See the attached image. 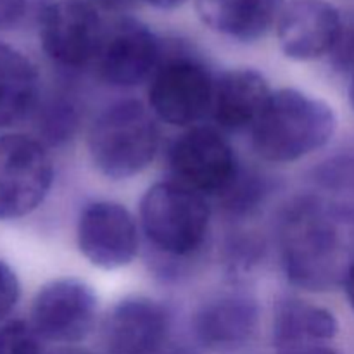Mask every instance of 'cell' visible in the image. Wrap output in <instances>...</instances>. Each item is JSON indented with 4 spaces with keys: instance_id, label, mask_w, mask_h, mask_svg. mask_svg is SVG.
Returning <instances> with one entry per match:
<instances>
[{
    "instance_id": "obj_1",
    "label": "cell",
    "mask_w": 354,
    "mask_h": 354,
    "mask_svg": "<svg viewBox=\"0 0 354 354\" xmlns=\"http://www.w3.org/2000/svg\"><path fill=\"white\" fill-rule=\"evenodd\" d=\"M280 263L297 289L324 294L344 287L354 268V207L301 197L280 223Z\"/></svg>"
},
{
    "instance_id": "obj_2",
    "label": "cell",
    "mask_w": 354,
    "mask_h": 354,
    "mask_svg": "<svg viewBox=\"0 0 354 354\" xmlns=\"http://www.w3.org/2000/svg\"><path fill=\"white\" fill-rule=\"evenodd\" d=\"M337 130L330 104L297 88L273 90L251 128L256 154L268 162H296L324 149Z\"/></svg>"
},
{
    "instance_id": "obj_3",
    "label": "cell",
    "mask_w": 354,
    "mask_h": 354,
    "mask_svg": "<svg viewBox=\"0 0 354 354\" xmlns=\"http://www.w3.org/2000/svg\"><path fill=\"white\" fill-rule=\"evenodd\" d=\"M161 144L158 118L135 99L106 107L88 131L90 161L111 180H128L152 165Z\"/></svg>"
},
{
    "instance_id": "obj_4",
    "label": "cell",
    "mask_w": 354,
    "mask_h": 354,
    "mask_svg": "<svg viewBox=\"0 0 354 354\" xmlns=\"http://www.w3.org/2000/svg\"><path fill=\"white\" fill-rule=\"evenodd\" d=\"M211 223L206 197L175 180L158 182L140 199V225L154 249L169 258H189L204 245Z\"/></svg>"
},
{
    "instance_id": "obj_5",
    "label": "cell",
    "mask_w": 354,
    "mask_h": 354,
    "mask_svg": "<svg viewBox=\"0 0 354 354\" xmlns=\"http://www.w3.org/2000/svg\"><path fill=\"white\" fill-rule=\"evenodd\" d=\"M216 80L201 59L189 52L162 57L149 85V107L162 123L192 128L211 113Z\"/></svg>"
},
{
    "instance_id": "obj_6",
    "label": "cell",
    "mask_w": 354,
    "mask_h": 354,
    "mask_svg": "<svg viewBox=\"0 0 354 354\" xmlns=\"http://www.w3.org/2000/svg\"><path fill=\"white\" fill-rule=\"evenodd\" d=\"M168 165L173 180L204 197L223 199L242 168L230 142L211 127H192L171 144Z\"/></svg>"
},
{
    "instance_id": "obj_7",
    "label": "cell",
    "mask_w": 354,
    "mask_h": 354,
    "mask_svg": "<svg viewBox=\"0 0 354 354\" xmlns=\"http://www.w3.org/2000/svg\"><path fill=\"white\" fill-rule=\"evenodd\" d=\"M54 165L38 138L21 133L0 137V221L33 213L50 192Z\"/></svg>"
},
{
    "instance_id": "obj_8",
    "label": "cell",
    "mask_w": 354,
    "mask_h": 354,
    "mask_svg": "<svg viewBox=\"0 0 354 354\" xmlns=\"http://www.w3.org/2000/svg\"><path fill=\"white\" fill-rule=\"evenodd\" d=\"M161 38L140 21L121 17L106 24V33L93 69L100 82L118 88H131L152 78L165 57Z\"/></svg>"
},
{
    "instance_id": "obj_9",
    "label": "cell",
    "mask_w": 354,
    "mask_h": 354,
    "mask_svg": "<svg viewBox=\"0 0 354 354\" xmlns=\"http://www.w3.org/2000/svg\"><path fill=\"white\" fill-rule=\"evenodd\" d=\"M45 55L66 69L92 66L106 33L99 9L88 0H54L40 24Z\"/></svg>"
},
{
    "instance_id": "obj_10",
    "label": "cell",
    "mask_w": 354,
    "mask_h": 354,
    "mask_svg": "<svg viewBox=\"0 0 354 354\" xmlns=\"http://www.w3.org/2000/svg\"><path fill=\"white\" fill-rule=\"evenodd\" d=\"M97 311L99 299L92 286L80 279H57L37 292L30 324L45 342L76 344L88 337Z\"/></svg>"
},
{
    "instance_id": "obj_11",
    "label": "cell",
    "mask_w": 354,
    "mask_h": 354,
    "mask_svg": "<svg viewBox=\"0 0 354 354\" xmlns=\"http://www.w3.org/2000/svg\"><path fill=\"white\" fill-rule=\"evenodd\" d=\"M78 249L100 270L124 268L138 252V225L133 214L114 201H95L82 211L76 227Z\"/></svg>"
},
{
    "instance_id": "obj_12",
    "label": "cell",
    "mask_w": 354,
    "mask_h": 354,
    "mask_svg": "<svg viewBox=\"0 0 354 354\" xmlns=\"http://www.w3.org/2000/svg\"><path fill=\"white\" fill-rule=\"evenodd\" d=\"M171 318L158 301L130 296L114 304L102 322V344L109 354H161Z\"/></svg>"
},
{
    "instance_id": "obj_13",
    "label": "cell",
    "mask_w": 354,
    "mask_h": 354,
    "mask_svg": "<svg viewBox=\"0 0 354 354\" xmlns=\"http://www.w3.org/2000/svg\"><path fill=\"white\" fill-rule=\"evenodd\" d=\"M341 12L327 0H289L277 21V40L292 61L327 57L341 35Z\"/></svg>"
},
{
    "instance_id": "obj_14",
    "label": "cell",
    "mask_w": 354,
    "mask_h": 354,
    "mask_svg": "<svg viewBox=\"0 0 354 354\" xmlns=\"http://www.w3.org/2000/svg\"><path fill=\"white\" fill-rule=\"evenodd\" d=\"M259 325V304L251 292L230 289L204 301L194 315L192 328L197 342L211 353L242 349Z\"/></svg>"
},
{
    "instance_id": "obj_15",
    "label": "cell",
    "mask_w": 354,
    "mask_h": 354,
    "mask_svg": "<svg viewBox=\"0 0 354 354\" xmlns=\"http://www.w3.org/2000/svg\"><path fill=\"white\" fill-rule=\"evenodd\" d=\"M339 334L330 310L299 297H283L273 313L272 344L275 354H311Z\"/></svg>"
},
{
    "instance_id": "obj_16",
    "label": "cell",
    "mask_w": 354,
    "mask_h": 354,
    "mask_svg": "<svg viewBox=\"0 0 354 354\" xmlns=\"http://www.w3.org/2000/svg\"><path fill=\"white\" fill-rule=\"evenodd\" d=\"M272 92L268 80L256 69L239 68L225 71L214 83L211 107L214 123L228 131L251 130Z\"/></svg>"
},
{
    "instance_id": "obj_17",
    "label": "cell",
    "mask_w": 354,
    "mask_h": 354,
    "mask_svg": "<svg viewBox=\"0 0 354 354\" xmlns=\"http://www.w3.org/2000/svg\"><path fill=\"white\" fill-rule=\"evenodd\" d=\"M286 0H196L201 21L232 40H261L279 21Z\"/></svg>"
},
{
    "instance_id": "obj_18",
    "label": "cell",
    "mask_w": 354,
    "mask_h": 354,
    "mask_svg": "<svg viewBox=\"0 0 354 354\" xmlns=\"http://www.w3.org/2000/svg\"><path fill=\"white\" fill-rule=\"evenodd\" d=\"M40 100L37 66L17 48L0 41V130L19 123Z\"/></svg>"
},
{
    "instance_id": "obj_19",
    "label": "cell",
    "mask_w": 354,
    "mask_h": 354,
    "mask_svg": "<svg viewBox=\"0 0 354 354\" xmlns=\"http://www.w3.org/2000/svg\"><path fill=\"white\" fill-rule=\"evenodd\" d=\"M38 130L45 140L57 144L73 135L76 127V113L71 102L64 99H52L38 107Z\"/></svg>"
},
{
    "instance_id": "obj_20",
    "label": "cell",
    "mask_w": 354,
    "mask_h": 354,
    "mask_svg": "<svg viewBox=\"0 0 354 354\" xmlns=\"http://www.w3.org/2000/svg\"><path fill=\"white\" fill-rule=\"evenodd\" d=\"M54 0H0V31H17L40 24Z\"/></svg>"
},
{
    "instance_id": "obj_21",
    "label": "cell",
    "mask_w": 354,
    "mask_h": 354,
    "mask_svg": "<svg viewBox=\"0 0 354 354\" xmlns=\"http://www.w3.org/2000/svg\"><path fill=\"white\" fill-rule=\"evenodd\" d=\"M0 354H47L45 341L33 325L12 320L0 327Z\"/></svg>"
},
{
    "instance_id": "obj_22",
    "label": "cell",
    "mask_w": 354,
    "mask_h": 354,
    "mask_svg": "<svg viewBox=\"0 0 354 354\" xmlns=\"http://www.w3.org/2000/svg\"><path fill=\"white\" fill-rule=\"evenodd\" d=\"M315 180L324 189L339 194H354V156H337L315 169Z\"/></svg>"
},
{
    "instance_id": "obj_23",
    "label": "cell",
    "mask_w": 354,
    "mask_h": 354,
    "mask_svg": "<svg viewBox=\"0 0 354 354\" xmlns=\"http://www.w3.org/2000/svg\"><path fill=\"white\" fill-rule=\"evenodd\" d=\"M263 256V245L254 237H237L228 242L225 249V265L235 279L251 272Z\"/></svg>"
},
{
    "instance_id": "obj_24",
    "label": "cell",
    "mask_w": 354,
    "mask_h": 354,
    "mask_svg": "<svg viewBox=\"0 0 354 354\" xmlns=\"http://www.w3.org/2000/svg\"><path fill=\"white\" fill-rule=\"evenodd\" d=\"M327 57L335 73L354 75V19H344L341 35Z\"/></svg>"
},
{
    "instance_id": "obj_25",
    "label": "cell",
    "mask_w": 354,
    "mask_h": 354,
    "mask_svg": "<svg viewBox=\"0 0 354 354\" xmlns=\"http://www.w3.org/2000/svg\"><path fill=\"white\" fill-rule=\"evenodd\" d=\"M21 296V286L14 270L0 259V320L9 317Z\"/></svg>"
},
{
    "instance_id": "obj_26",
    "label": "cell",
    "mask_w": 354,
    "mask_h": 354,
    "mask_svg": "<svg viewBox=\"0 0 354 354\" xmlns=\"http://www.w3.org/2000/svg\"><path fill=\"white\" fill-rule=\"evenodd\" d=\"M90 3L97 7V9H104V10H124L128 7L133 6L135 2H140V0H88Z\"/></svg>"
},
{
    "instance_id": "obj_27",
    "label": "cell",
    "mask_w": 354,
    "mask_h": 354,
    "mask_svg": "<svg viewBox=\"0 0 354 354\" xmlns=\"http://www.w3.org/2000/svg\"><path fill=\"white\" fill-rule=\"evenodd\" d=\"M140 2L149 3L154 9H161V10H173L182 7L187 0H140Z\"/></svg>"
},
{
    "instance_id": "obj_28",
    "label": "cell",
    "mask_w": 354,
    "mask_h": 354,
    "mask_svg": "<svg viewBox=\"0 0 354 354\" xmlns=\"http://www.w3.org/2000/svg\"><path fill=\"white\" fill-rule=\"evenodd\" d=\"M344 290H346V297H348L349 306H351V310L354 311V268L351 270V273L348 275V279H346Z\"/></svg>"
},
{
    "instance_id": "obj_29",
    "label": "cell",
    "mask_w": 354,
    "mask_h": 354,
    "mask_svg": "<svg viewBox=\"0 0 354 354\" xmlns=\"http://www.w3.org/2000/svg\"><path fill=\"white\" fill-rule=\"evenodd\" d=\"M52 354H93L90 351H83V349H73V348H68V349H59V351L52 353Z\"/></svg>"
},
{
    "instance_id": "obj_30",
    "label": "cell",
    "mask_w": 354,
    "mask_h": 354,
    "mask_svg": "<svg viewBox=\"0 0 354 354\" xmlns=\"http://www.w3.org/2000/svg\"><path fill=\"white\" fill-rule=\"evenodd\" d=\"M311 354H341L339 351H335V349H330V348H327V346H325V348H320V349H317V351H313Z\"/></svg>"
},
{
    "instance_id": "obj_31",
    "label": "cell",
    "mask_w": 354,
    "mask_h": 354,
    "mask_svg": "<svg viewBox=\"0 0 354 354\" xmlns=\"http://www.w3.org/2000/svg\"><path fill=\"white\" fill-rule=\"evenodd\" d=\"M349 102L354 109V75L351 76V85H349Z\"/></svg>"
}]
</instances>
